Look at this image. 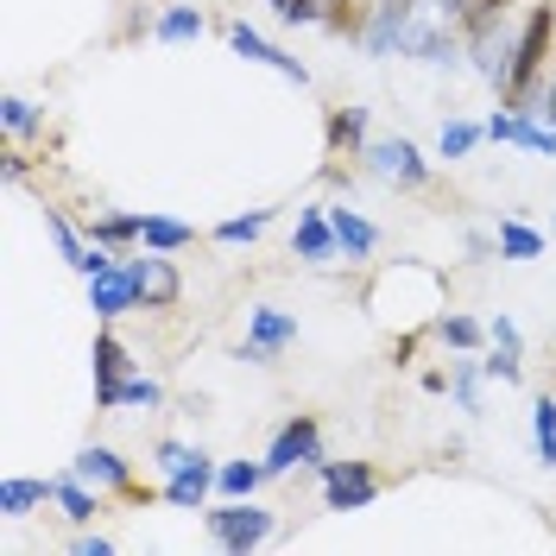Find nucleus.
Here are the masks:
<instances>
[{
	"instance_id": "obj_1",
	"label": "nucleus",
	"mask_w": 556,
	"mask_h": 556,
	"mask_svg": "<svg viewBox=\"0 0 556 556\" xmlns=\"http://www.w3.org/2000/svg\"><path fill=\"white\" fill-rule=\"evenodd\" d=\"M152 462H159V475H165V500H172L177 513H203L208 493H215V475H222V462H208L203 450H190V443H159L152 450Z\"/></svg>"
},
{
	"instance_id": "obj_2",
	"label": "nucleus",
	"mask_w": 556,
	"mask_h": 556,
	"mask_svg": "<svg viewBox=\"0 0 556 556\" xmlns=\"http://www.w3.org/2000/svg\"><path fill=\"white\" fill-rule=\"evenodd\" d=\"M551 38H556V7H531L519 26V51H513V76H506V108H525L531 89L551 76Z\"/></svg>"
},
{
	"instance_id": "obj_3",
	"label": "nucleus",
	"mask_w": 556,
	"mask_h": 556,
	"mask_svg": "<svg viewBox=\"0 0 556 556\" xmlns=\"http://www.w3.org/2000/svg\"><path fill=\"white\" fill-rule=\"evenodd\" d=\"M203 525H208V538H215V551H260L266 538L278 531V519L260 506V500H222V506H203Z\"/></svg>"
},
{
	"instance_id": "obj_4",
	"label": "nucleus",
	"mask_w": 556,
	"mask_h": 556,
	"mask_svg": "<svg viewBox=\"0 0 556 556\" xmlns=\"http://www.w3.org/2000/svg\"><path fill=\"white\" fill-rule=\"evenodd\" d=\"M329 455H323V424H316L311 412L285 417L273 430V443H266V475L273 481H285V475H298V468H323Z\"/></svg>"
},
{
	"instance_id": "obj_5",
	"label": "nucleus",
	"mask_w": 556,
	"mask_h": 556,
	"mask_svg": "<svg viewBox=\"0 0 556 556\" xmlns=\"http://www.w3.org/2000/svg\"><path fill=\"white\" fill-rule=\"evenodd\" d=\"M361 165L380 177V184H392V190H424V184H430V159H424V152H417V139H405V134L367 139Z\"/></svg>"
},
{
	"instance_id": "obj_6",
	"label": "nucleus",
	"mask_w": 556,
	"mask_h": 556,
	"mask_svg": "<svg viewBox=\"0 0 556 556\" xmlns=\"http://www.w3.org/2000/svg\"><path fill=\"white\" fill-rule=\"evenodd\" d=\"M462 51H468L462 26H455V20H437L430 7H424L412 26H405V38H399V58H417V64H430V70H455Z\"/></svg>"
},
{
	"instance_id": "obj_7",
	"label": "nucleus",
	"mask_w": 556,
	"mask_h": 556,
	"mask_svg": "<svg viewBox=\"0 0 556 556\" xmlns=\"http://www.w3.org/2000/svg\"><path fill=\"white\" fill-rule=\"evenodd\" d=\"M316 475H323V506L329 513H361V506L380 500V486H386L374 462H323Z\"/></svg>"
},
{
	"instance_id": "obj_8",
	"label": "nucleus",
	"mask_w": 556,
	"mask_h": 556,
	"mask_svg": "<svg viewBox=\"0 0 556 556\" xmlns=\"http://www.w3.org/2000/svg\"><path fill=\"white\" fill-rule=\"evenodd\" d=\"M127 260V273L139 285V311H177V298H184V273L172 266V253H159V247H139V253H121Z\"/></svg>"
},
{
	"instance_id": "obj_9",
	"label": "nucleus",
	"mask_w": 556,
	"mask_h": 556,
	"mask_svg": "<svg viewBox=\"0 0 556 556\" xmlns=\"http://www.w3.org/2000/svg\"><path fill=\"white\" fill-rule=\"evenodd\" d=\"M468 38V64L481 76L486 89H506V76H513V51H519V26H506V20H493L481 33H462Z\"/></svg>"
},
{
	"instance_id": "obj_10",
	"label": "nucleus",
	"mask_w": 556,
	"mask_h": 556,
	"mask_svg": "<svg viewBox=\"0 0 556 556\" xmlns=\"http://www.w3.org/2000/svg\"><path fill=\"white\" fill-rule=\"evenodd\" d=\"M291 342H298V316L273 311V304H253V311H247V342H241L247 367H273Z\"/></svg>"
},
{
	"instance_id": "obj_11",
	"label": "nucleus",
	"mask_w": 556,
	"mask_h": 556,
	"mask_svg": "<svg viewBox=\"0 0 556 556\" xmlns=\"http://www.w3.org/2000/svg\"><path fill=\"white\" fill-rule=\"evenodd\" d=\"M89 361H96V405H102V412H121V386L134 380V354H127V342H121L108 323L96 329Z\"/></svg>"
},
{
	"instance_id": "obj_12",
	"label": "nucleus",
	"mask_w": 556,
	"mask_h": 556,
	"mask_svg": "<svg viewBox=\"0 0 556 556\" xmlns=\"http://www.w3.org/2000/svg\"><path fill=\"white\" fill-rule=\"evenodd\" d=\"M70 475H76V481H89L96 493H127V500H139L134 462H127V455H114L108 443H83L76 462H70Z\"/></svg>"
},
{
	"instance_id": "obj_13",
	"label": "nucleus",
	"mask_w": 556,
	"mask_h": 556,
	"mask_svg": "<svg viewBox=\"0 0 556 556\" xmlns=\"http://www.w3.org/2000/svg\"><path fill=\"white\" fill-rule=\"evenodd\" d=\"M424 13V0H374L367 7V33H361V51L367 58H399V38Z\"/></svg>"
},
{
	"instance_id": "obj_14",
	"label": "nucleus",
	"mask_w": 556,
	"mask_h": 556,
	"mask_svg": "<svg viewBox=\"0 0 556 556\" xmlns=\"http://www.w3.org/2000/svg\"><path fill=\"white\" fill-rule=\"evenodd\" d=\"M228 51H235V58H247V64H266V70H278V76H285V83H298V89L311 83V70L298 64V58H291L285 45H273L266 33H253L247 20H235V26H228Z\"/></svg>"
},
{
	"instance_id": "obj_15",
	"label": "nucleus",
	"mask_w": 556,
	"mask_h": 556,
	"mask_svg": "<svg viewBox=\"0 0 556 556\" xmlns=\"http://www.w3.org/2000/svg\"><path fill=\"white\" fill-rule=\"evenodd\" d=\"M291 253H298L304 266H329V260H342V241H336L329 203H304V208H298V228H291Z\"/></svg>"
},
{
	"instance_id": "obj_16",
	"label": "nucleus",
	"mask_w": 556,
	"mask_h": 556,
	"mask_svg": "<svg viewBox=\"0 0 556 556\" xmlns=\"http://www.w3.org/2000/svg\"><path fill=\"white\" fill-rule=\"evenodd\" d=\"M89 311H96V323H114V316L139 311V285H134V273H127V260H114L108 273L89 278Z\"/></svg>"
},
{
	"instance_id": "obj_17",
	"label": "nucleus",
	"mask_w": 556,
	"mask_h": 556,
	"mask_svg": "<svg viewBox=\"0 0 556 556\" xmlns=\"http://www.w3.org/2000/svg\"><path fill=\"white\" fill-rule=\"evenodd\" d=\"M45 500H58V481H45V475H7L0 481V519H33Z\"/></svg>"
},
{
	"instance_id": "obj_18",
	"label": "nucleus",
	"mask_w": 556,
	"mask_h": 556,
	"mask_svg": "<svg viewBox=\"0 0 556 556\" xmlns=\"http://www.w3.org/2000/svg\"><path fill=\"white\" fill-rule=\"evenodd\" d=\"M208 33L203 7H190V0H172V7H159V20H152V38L159 45H197Z\"/></svg>"
},
{
	"instance_id": "obj_19",
	"label": "nucleus",
	"mask_w": 556,
	"mask_h": 556,
	"mask_svg": "<svg viewBox=\"0 0 556 556\" xmlns=\"http://www.w3.org/2000/svg\"><path fill=\"white\" fill-rule=\"evenodd\" d=\"M329 222H336V241H342L348 260H367V253L380 247V228H374L354 203H329Z\"/></svg>"
},
{
	"instance_id": "obj_20",
	"label": "nucleus",
	"mask_w": 556,
	"mask_h": 556,
	"mask_svg": "<svg viewBox=\"0 0 556 556\" xmlns=\"http://www.w3.org/2000/svg\"><path fill=\"white\" fill-rule=\"evenodd\" d=\"M367 152V108H329V159H361Z\"/></svg>"
},
{
	"instance_id": "obj_21",
	"label": "nucleus",
	"mask_w": 556,
	"mask_h": 556,
	"mask_svg": "<svg viewBox=\"0 0 556 556\" xmlns=\"http://www.w3.org/2000/svg\"><path fill=\"white\" fill-rule=\"evenodd\" d=\"M493 241H500V260H544L551 253V235H538L525 215H500Z\"/></svg>"
},
{
	"instance_id": "obj_22",
	"label": "nucleus",
	"mask_w": 556,
	"mask_h": 556,
	"mask_svg": "<svg viewBox=\"0 0 556 556\" xmlns=\"http://www.w3.org/2000/svg\"><path fill=\"white\" fill-rule=\"evenodd\" d=\"M139 228H146V215H134V208H96L89 215V241H102V247H134L139 241Z\"/></svg>"
},
{
	"instance_id": "obj_23",
	"label": "nucleus",
	"mask_w": 556,
	"mask_h": 556,
	"mask_svg": "<svg viewBox=\"0 0 556 556\" xmlns=\"http://www.w3.org/2000/svg\"><path fill=\"white\" fill-rule=\"evenodd\" d=\"M430 336L443 348H455V354H475L486 342V323H475V316H462V311H437L430 316Z\"/></svg>"
},
{
	"instance_id": "obj_24",
	"label": "nucleus",
	"mask_w": 556,
	"mask_h": 556,
	"mask_svg": "<svg viewBox=\"0 0 556 556\" xmlns=\"http://www.w3.org/2000/svg\"><path fill=\"white\" fill-rule=\"evenodd\" d=\"M266 481H273V475H266V455H260V462H222L215 493H222V500H253Z\"/></svg>"
},
{
	"instance_id": "obj_25",
	"label": "nucleus",
	"mask_w": 556,
	"mask_h": 556,
	"mask_svg": "<svg viewBox=\"0 0 556 556\" xmlns=\"http://www.w3.org/2000/svg\"><path fill=\"white\" fill-rule=\"evenodd\" d=\"M139 247L184 253V247H197V228H190V222H177V215H146V228H139Z\"/></svg>"
},
{
	"instance_id": "obj_26",
	"label": "nucleus",
	"mask_w": 556,
	"mask_h": 556,
	"mask_svg": "<svg viewBox=\"0 0 556 556\" xmlns=\"http://www.w3.org/2000/svg\"><path fill=\"white\" fill-rule=\"evenodd\" d=\"M58 506H64L70 525H89L96 513H102V493H96L89 481H76V475L64 468V475H58Z\"/></svg>"
},
{
	"instance_id": "obj_27",
	"label": "nucleus",
	"mask_w": 556,
	"mask_h": 556,
	"mask_svg": "<svg viewBox=\"0 0 556 556\" xmlns=\"http://www.w3.org/2000/svg\"><path fill=\"white\" fill-rule=\"evenodd\" d=\"M481 380H486L481 361H468V354L450 361V392H455V405H462L468 417H481Z\"/></svg>"
},
{
	"instance_id": "obj_28",
	"label": "nucleus",
	"mask_w": 556,
	"mask_h": 556,
	"mask_svg": "<svg viewBox=\"0 0 556 556\" xmlns=\"http://www.w3.org/2000/svg\"><path fill=\"white\" fill-rule=\"evenodd\" d=\"M481 139H486V127H475V121L450 114V121H443V134H437V159H450V165H455V159H468Z\"/></svg>"
},
{
	"instance_id": "obj_29",
	"label": "nucleus",
	"mask_w": 556,
	"mask_h": 556,
	"mask_svg": "<svg viewBox=\"0 0 556 556\" xmlns=\"http://www.w3.org/2000/svg\"><path fill=\"white\" fill-rule=\"evenodd\" d=\"M266 228H273V208H247V215H228V222L215 228V241L222 247H253Z\"/></svg>"
},
{
	"instance_id": "obj_30",
	"label": "nucleus",
	"mask_w": 556,
	"mask_h": 556,
	"mask_svg": "<svg viewBox=\"0 0 556 556\" xmlns=\"http://www.w3.org/2000/svg\"><path fill=\"white\" fill-rule=\"evenodd\" d=\"M531 450L544 468H556V399H531Z\"/></svg>"
},
{
	"instance_id": "obj_31",
	"label": "nucleus",
	"mask_w": 556,
	"mask_h": 556,
	"mask_svg": "<svg viewBox=\"0 0 556 556\" xmlns=\"http://www.w3.org/2000/svg\"><path fill=\"white\" fill-rule=\"evenodd\" d=\"M0 127L13 139H33V134H45V108H33L26 96H7L0 102Z\"/></svg>"
},
{
	"instance_id": "obj_32",
	"label": "nucleus",
	"mask_w": 556,
	"mask_h": 556,
	"mask_svg": "<svg viewBox=\"0 0 556 556\" xmlns=\"http://www.w3.org/2000/svg\"><path fill=\"white\" fill-rule=\"evenodd\" d=\"M513 146H525V152H538V159H556V127L519 108V139H513Z\"/></svg>"
},
{
	"instance_id": "obj_33",
	"label": "nucleus",
	"mask_w": 556,
	"mask_h": 556,
	"mask_svg": "<svg viewBox=\"0 0 556 556\" xmlns=\"http://www.w3.org/2000/svg\"><path fill=\"white\" fill-rule=\"evenodd\" d=\"M165 405V386L146 380V374H134V380L121 386V412H159Z\"/></svg>"
},
{
	"instance_id": "obj_34",
	"label": "nucleus",
	"mask_w": 556,
	"mask_h": 556,
	"mask_svg": "<svg viewBox=\"0 0 556 556\" xmlns=\"http://www.w3.org/2000/svg\"><path fill=\"white\" fill-rule=\"evenodd\" d=\"M506 7H513V0H468L462 33H481V26H493V20H506Z\"/></svg>"
},
{
	"instance_id": "obj_35",
	"label": "nucleus",
	"mask_w": 556,
	"mask_h": 556,
	"mask_svg": "<svg viewBox=\"0 0 556 556\" xmlns=\"http://www.w3.org/2000/svg\"><path fill=\"white\" fill-rule=\"evenodd\" d=\"M481 367H486V380H500V386H519V380H525L519 354H500V348H493V354H486Z\"/></svg>"
},
{
	"instance_id": "obj_36",
	"label": "nucleus",
	"mask_w": 556,
	"mask_h": 556,
	"mask_svg": "<svg viewBox=\"0 0 556 556\" xmlns=\"http://www.w3.org/2000/svg\"><path fill=\"white\" fill-rule=\"evenodd\" d=\"M486 139H493V146H513V139H519V108L486 114Z\"/></svg>"
},
{
	"instance_id": "obj_37",
	"label": "nucleus",
	"mask_w": 556,
	"mask_h": 556,
	"mask_svg": "<svg viewBox=\"0 0 556 556\" xmlns=\"http://www.w3.org/2000/svg\"><path fill=\"white\" fill-rule=\"evenodd\" d=\"M486 342L500 348V354H519V323H513V316H493V323H486Z\"/></svg>"
},
{
	"instance_id": "obj_38",
	"label": "nucleus",
	"mask_w": 556,
	"mask_h": 556,
	"mask_svg": "<svg viewBox=\"0 0 556 556\" xmlns=\"http://www.w3.org/2000/svg\"><path fill=\"white\" fill-rule=\"evenodd\" d=\"M70 551H76V556H108V551H114V538H102V531H83Z\"/></svg>"
},
{
	"instance_id": "obj_39",
	"label": "nucleus",
	"mask_w": 556,
	"mask_h": 556,
	"mask_svg": "<svg viewBox=\"0 0 556 556\" xmlns=\"http://www.w3.org/2000/svg\"><path fill=\"white\" fill-rule=\"evenodd\" d=\"M462 247H468V260H486V253H500V241H493V235H481V228H468V235H462Z\"/></svg>"
},
{
	"instance_id": "obj_40",
	"label": "nucleus",
	"mask_w": 556,
	"mask_h": 556,
	"mask_svg": "<svg viewBox=\"0 0 556 556\" xmlns=\"http://www.w3.org/2000/svg\"><path fill=\"white\" fill-rule=\"evenodd\" d=\"M424 7H430L437 20H455V26H462V13H468V0H424Z\"/></svg>"
},
{
	"instance_id": "obj_41",
	"label": "nucleus",
	"mask_w": 556,
	"mask_h": 556,
	"mask_svg": "<svg viewBox=\"0 0 556 556\" xmlns=\"http://www.w3.org/2000/svg\"><path fill=\"white\" fill-rule=\"evenodd\" d=\"M266 7H273V13H285V7H291V0H266Z\"/></svg>"
},
{
	"instance_id": "obj_42",
	"label": "nucleus",
	"mask_w": 556,
	"mask_h": 556,
	"mask_svg": "<svg viewBox=\"0 0 556 556\" xmlns=\"http://www.w3.org/2000/svg\"><path fill=\"white\" fill-rule=\"evenodd\" d=\"M551 241H556V208H551Z\"/></svg>"
}]
</instances>
